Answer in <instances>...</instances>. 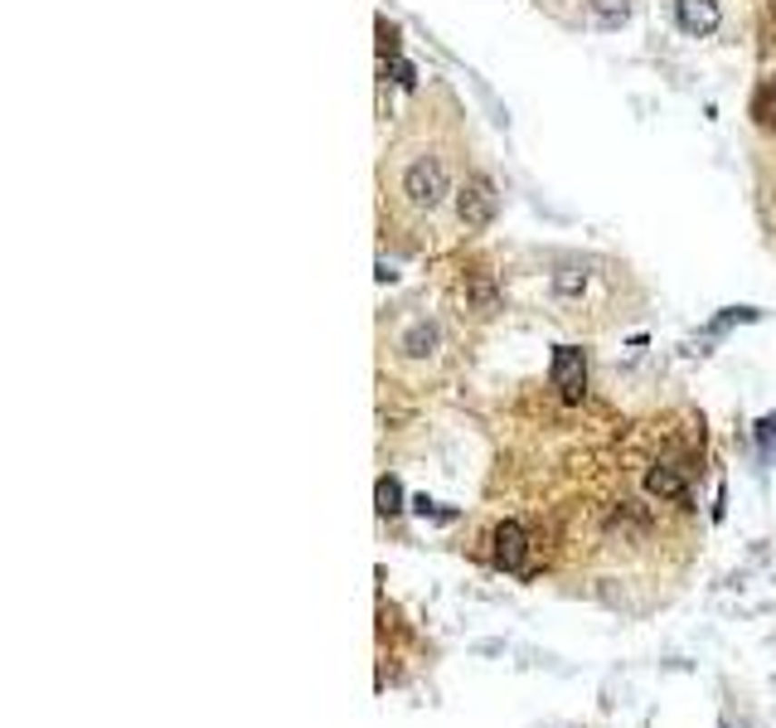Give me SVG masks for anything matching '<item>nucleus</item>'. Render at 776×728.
Listing matches in <instances>:
<instances>
[{
  "label": "nucleus",
  "instance_id": "1",
  "mask_svg": "<svg viewBox=\"0 0 776 728\" xmlns=\"http://www.w3.org/2000/svg\"><path fill=\"white\" fill-rule=\"evenodd\" d=\"M447 194H451V180H447L442 161H437V156H413V161H408V171H403V200L408 204L432 214Z\"/></svg>",
  "mask_w": 776,
  "mask_h": 728
},
{
  "label": "nucleus",
  "instance_id": "2",
  "mask_svg": "<svg viewBox=\"0 0 776 728\" xmlns=\"http://www.w3.org/2000/svg\"><path fill=\"white\" fill-rule=\"evenodd\" d=\"M496 214H500V194H496V185H490L486 175L461 180V190H457V219L466 223V229H490V223H496Z\"/></svg>",
  "mask_w": 776,
  "mask_h": 728
},
{
  "label": "nucleus",
  "instance_id": "3",
  "mask_svg": "<svg viewBox=\"0 0 776 728\" xmlns=\"http://www.w3.org/2000/svg\"><path fill=\"white\" fill-rule=\"evenodd\" d=\"M548 379H554V389L563 398H583V389H587V355L577 345H558L554 349V364H548Z\"/></svg>",
  "mask_w": 776,
  "mask_h": 728
},
{
  "label": "nucleus",
  "instance_id": "4",
  "mask_svg": "<svg viewBox=\"0 0 776 728\" xmlns=\"http://www.w3.org/2000/svg\"><path fill=\"white\" fill-rule=\"evenodd\" d=\"M525 554H529L525 525H515V520L496 525V535H490V564L505 573H525Z\"/></svg>",
  "mask_w": 776,
  "mask_h": 728
},
{
  "label": "nucleus",
  "instance_id": "5",
  "mask_svg": "<svg viewBox=\"0 0 776 728\" xmlns=\"http://www.w3.org/2000/svg\"><path fill=\"white\" fill-rule=\"evenodd\" d=\"M674 25L689 39H709L723 25V10H718V0H674Z\"/></svg>",
  "mask_w": 776,
  "mask_h": 728
},
{
  "label": "nucleus",
  "instance_id": "6",
  "mask_svg": "<svg viewBox=\"0 0 776 728\" xmlns=\"http://www.w3.org/2000/svg\"><path fill=\"white\" fill-rule=\"evenodd\" d=\"M645 491L660 500H689V481L674 467H651L645 471Z\"/></svg>",
  "mask_w": 776,
  "mask_h": 728
},
{
  "label": "nucleus",
  "instance_id": "7",
  "mask_svg": "<svg viewBox=\"0 0 776 728\" xmlns=\"http://www.w3.org/2000/svg\"><path fill=\"white\" fill-rule=\"evenodd\" d=\"M548 282H554V297L573 301V297H583V291H587V268H583V262H558V272L548 277Z\"/></svg>",
  "mask_w": 776,
  "mask_h": 728
},
{
  "label": "nucleus",
  "instance_id": "8",
  "mask_svg": "<svg viewBox=\"0 0 776 728\" xmlns=\"http://www.w3.org/2000/svg\"><path fill=\"white\" fill-rule=\"evenodd\" d=\"M466 301H471L476 311H496V306H500L496 277H490V272H476V277H466Z\"/></svg>",
  "mask_w": 776,
  "mask_h": 728
},
{
  "label": "nucleus",
  "instance_id": "9",
  "mask_svg": "<svg viewBox=\"0 0 776 728\" xmlns=\"http://www.w3.org/2000/svg\"><path fill=\"white\" fill-rule=\"evenodd\" d=\"M587 15L602 30H616V25L631 20V0H587Z\"/></svg>",
  "mask_w": 776,
  "mask_h": 728
},
{
  "label": "nucleus",
  "instance_id": "10",
  "mask_svg": "<svg viewBox=\"0 0 776 728\" xmlns=\"http://www.w3.org/2000/svg\"><path fill=\"white\" fill-rule=\"evenodd\" d=\"M374 500H378V515H398L403 510V486H398V476H378V486H374Z\"/></svg>",
  "mask_w": 776,
  "mask_h": 728
},
{
  "label": "nucleus",
  "instance_id": "11",
  "mask_svg": "<svg viewBox=\"0 0 776 728\" xmlns=\"http://www.w3.org/2000/svg\"><path fill=\"white\" fill-rule=\"evenodd\" d=\"M403 349H408V355H432V349H437V326H432V320H417V326L403 335Z\"/></svg>",
  "mask_w": 776,
  "mask_h": 728
},
{
  "label": "nucleus",
  "instance_id": "12",
  "mask_svg": "<svg viewBox=\"0 0 776 728\" xmlns=\"http://www.w3.org/2000/svg\"><path fill=\"white\" fill-rule=\"evenodd\" d=\"M378 54H384V59H398V30H393L388 20H378Z\"/></svg>",
  "mask_w": 776,
  "mask_h": 728
},
{
  "label": "nucleus",
  "instance_id": "13",
  "mask_svg": "<svg viewBox=\"0 0 776 728\" xmlns=\"http://www.w3.org/2000/svg\"><path fill=\"white\" fill-rule=\"evenodd\" d=\"M413 510L422 515V520H457V510H442V506H437V500H427V496H417Z\"/></svg>",
  "mask_w": 776,
  "mask_h": 728
},
{
  "label": "nucleus",
  "instance_id": "14",
  "mask_svg": "<svg viewBox=\"0 0 776 728\" xmlns=\"http://www.w3.org/2000/svg\"><path fill=\"white\" fill-rule=\"evenodd\" d=\"M757 442H761V452H767V457H776V418H761V423H757Z\"/></svg>",
  "mask_w": 776,
  "mask_h": 728
},
{
  "label": "nucleus",
  "instance_id": "15",
  "mask_svg": "<svg viewBox=\"0 0 776 728\" xmlns=\"http://www.w3.org/2000/svg\"><path fill=\"white\" fill-rule=\"evenodd\" d=\"M393 83H398V88H417V74L408 59H393Z\"/></svg>",
  "mask_w": 776,
  "mask_h": 728
},
{
  "label": "nucleus",
  "instance_id": "16",
  "mask_svg": "<svg viewBox=\"0 0 776 728\" xmlns=\"http://www.w3.org/2000/svg\"><path fill=\"white\" fill-rule=\"evenodd\" d=\"M732 320H757V311H752V306H732L728 316H718V320H713V330H728Z\"/></svg>",
  "mask_w": 776,
  "mask_h": 728
},
{
  "label": "nucleus",
  "instance_id": "17",
  "mask_svg": "<svg viewBox=\"0 0 776 728\" xmlns=\"http://www.w3.org/2000/svg\"><path fill=\"white\" fill-rule=\"evenodd\" d=\"M771 93H776V83H771Z\"/></svg>",
  "mask_w": 776,
  "mask_h": 728
}]
</instances>
